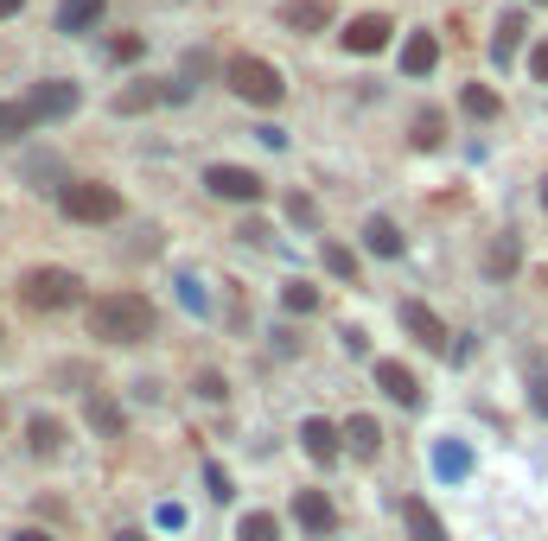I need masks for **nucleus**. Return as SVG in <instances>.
I'll return each instance as SVG.
<instances>
[{
	"label": "nucleus",
	"instance_id": "nucleus-15",
	"mask_svg": "<svg viewBox=\"0 0 548 541\" xmlns=\"http://www.w3.org/2000/svg\"><path fill=\"white\" fill-rule=\"evenodd\" d=\"M338 440H345L357 459H376V452H383V427H376L370 414H351V421L338 427Z\"/></svg>",
	"mask_w": 548,
	"mask_h": 541
},
{
	"label": "nucleus",
	"instance_id": "nucleus-29",
	"mask_svg": "<svg viewBox=\"0 0 548 541\" xmlns=\"http://www.w3.org/2000/svg\"><path fill=\"white\" fill-rule=\"evenodd\" d=\"M325 274H338V281H357V255L345 242H325Z\"/></svg>",
	"mask_w": 548,
	"mask_h": 541
},
{
	"label": "nucleus",
	"instance_id": "nucleus-3",
	"mask_svg": "<svg viewBox=\"0 0 548 541\" xmlns=\"http://www.w3.org/2000/svg\"><path fill=\"white\" fill-rule=\"evenodd\" d=\"M77 300H83V281L71 268H26L20 274V306H32V312H64Z\"/></svg>",
	"mask_w": 548,
	"mask_h": 541
},
{
	"label": "nucleus",
	"instance_id": "nucleus-31",
	"mask_svg": "<svg viewBox=\"0 0 548 541\" xmlns=\"http://www.w3.org/2000/svg\"><path fill=\"white\" fill-rule=\"evenodd\" d=\"M287 217H294V223H306V230H319V204L306 198V191H294V198H287Z\"/></svg>",
	"mask_w": 548,
	"mask_h": 541
},
{
	"label": "nucleus",
	"instance_id": "nucleus-5",
	"mask_svg": "<svg viewBox=\"0 0 548 541\" xmlns=\"http://www.w3.org/2000/svg\"><path fill=\"white\" fill-rule=\"evenodd\" d=\"M20 102H26L32 128H45V121H71L77 102H83V90H77V83H64V77H45V83H32Z\"/></svg>",
	"mask_w": 548,
	"mask_h": 541
},
{
	"label": "nucleus",
	"instance_id": "nucleus-19",
	"mask_svg": "<svg viewBox=\"0 0 548 541\" xmlns=\"http://www.w3.org/2000/svg\"><path fill=\"white\" fill-rule=\"evenodd\" d=\"M300 446L313 452L319 465H332V459H338V427H332V421H319V414H313V421H300Z\"/></svg>",
	"mask_w": 548,
	"mask_h": 541
},
{
	"label": "nucleus",
	"instance_id": "nucleus-22",
	"mask_svg": "<svg viewBox=\"0 0 548 541\" xmlns=\"http://www.w3.org/2000/svg\"><path fill=\"white\" fill-rule=\"evenodd\" d=\"M160 102H166L160 83H128V90L115 96V115H147V109H160Z\"/></svg>",
	"mask_w": 548,
	"mask_h": 541
},
{
	"label": "nucleus",
	"instance_id": "nucleus-39",
	"mask_svg": "<svg viewBox=\"0 0 548 541\" xmlns=\"http://www.w3.org/2000/svg\"><path fill=\"white\" fill-rule=\"evenodd\" d=\"M13 541H51L45 529H20V535H13Z\"/></svg>",
	"mask_w": 548,
	"mask_h": 541
},
{
	"label": "nucleus",
	"instance_id": "nucleus-8",
	"mask_svg": "<svg viewBox=\"0 0 548 541\" xmlns=\"http://www.w3.org/2000/svg\"><path fill=\"white\" fill-rule=\"evenodd\" d=\"M396 319H402V331H408L415 344H427V351H447V325H440V312H434V306L402 300V306H396Z\"/></svg>",
	"mask_w": 548,
	"mask_h": 541
},
{
	"label": "nucleus",
	"instance_id": "nucleus-36",
	"mask_svg": "<svg viewBox=\"0 0 548 541\" xmlns=\"http://www.w3.org/2000/svg\"><path fill=\"white\" fill-rule=\"evenodd\" d=\"M529 77H536V83H548V45H536V51H529Z\"/></svg>",
	"mask_w": 548,
	"mask_h": 541
},
{
	"label": "nucleus",
	"instance_id": "nucleus-40",
	"mask_svg": "<svg viewBox=\"0 0 548 541\" xmlns=\"http://www.w3.org/2000/svg\"><path fill=\"white\" fill-rule=\"evenodd\" d=\"M115 541H147V535H141V529H122V535H115Z\"/></svg>",
	"mask_w": 548,
	"mask_h": 541
},
{
	"label": "nucleus",
	"instance_id": "nucleus-25",
	"mask_svg": "<svg viewBox=\"0 0 548 541\" xmlns=\"http://www.w3.org/2000/svg\"><path fill=\"white\" fill-rule=\"evenodd\" d=\"M281 306L306 319V312H319V287H313V281H287V287H281Z\"/></svg>",
	"mask_w": 548,
	"mask_h": 541
},
{
	"label": "nucleus",
	"instance_id": "nucleus-2",
	"mask_svg": "<svg viewBox=\"0 0 548 541\" xmlns=\"http://www.w3.org/2000/svg\"><path fill=\"white\" fill-rule=\"evenodd\" d=\"M224 83L243 102H255V109H281V102H287V77L274 71L268 58H249V51H236V58L224 64Z\"/></svg>",
	"mask_w": 548,
	"mask_h": 541
},
{
	"label": "nucleus",
	"instance_id": "nucleus-30",
	"mask_svg": "<svg viewBox=\"0 0 548 541\" xmlns=\"http://www.w3.org/2000/svg\"><path fill=\"white\" fill-rule=\"evenodd\" d=\"M141 51H147V39H141V32H122V39H109V58H115V64H134Z\"/></svg>",
	"mask_w": 548,
	"mask_h": 541
},
{
	"label": "nucleus",
	"instance_id": "nucleus-27",
	"mask_svg": "<svg viewBox=\"0 0 548 541\" xmlns=\"http://www.w3.org/2000/svg\"><path fill=\"white\" fill-rule=\"evenodd\" d=\"M20 134H32L26 102H0V141H20Z\"/></svg>",
	"mask_w": 548,
	"mask_h": 541
},
{
	"label": "nucleus",
	"instance_id": "nucleus-23",
	"mask_svg": "<svg viewBox=\"0 0 548 541\" xmlns=\"http://www.w3.org/2000/svg\"><path fill=\"white\" fill-rule=\"evenodd\" d=\"M517 268H523V249H517V236H498V242L485 249V274L498 281V274H517Z\"/></svg>",
	"mask_w": 548,
	"mask_h": 541
},
{
	"label": "nucleus",
	"instance_id": "nucleus-20",
	"mask_svg": "<svg viewBox=\"0 0 548 541\" xmlns=\"http://www.w3.org/2000/svg\"><path fill=\"white\" fill-rule=\"evenodd\" d=\"M364 249L383 255V261H396V255H402V230H396L389 217H370V223H364Z\"/></svg>",
	"mask_w": 548,
	"mask_h": 541
},
{
	"label": "nucleus",
	"instance_id": "nucleus-9",
	"mask_svg": "<svg viewBox=\"0 0 548 541\" xmlns=\"http://www.w3.org/2000/svg\"><path fill=\"white\" fill-rule=\"evenodd\" d=\"M389 32H396V20H389V13H357V20L345 26V51L370 58V51H383V45H389Z\"/></svg>",
	"mask_w": 548,
	"mask_h": 541
},
{
	"label": "nucleus",
	"instance_id": "nucleus-16",
	"mask_svg": "<svg viewBox=\"0 0 548 541\" xmlns=\"http://www.w3.org/2000/svg\"><path fill=\"white\" fill-rule=\"evenodd\" d=\"M26 446L39 452V459H58V452H64V421H51V414H32V421H26Z\"/></svg>",
	"mask_w": 548,
	"mask_h": 541
},
{
	"label": "nucleus",
	"instance_id": "nucleus-1",
	"mask_svg": "<svg viewBox=\"0 0 548 541\" xmlns=\"http://www.w3.org/2000/svg\"><path fill=\"white\" fill-rule=\"evenodd\" d=\"M153 325H160V312H153L147 293H102L90 306V338L102 344H147Z\"/></svg>",
	"mask_w": 548,
	"mask_h": 541
},
{
	"label": "nucleus",
	"instance_id": "nucleus-21",
	"mask_svg": "<svg viewBox=\"0 0 548 541\" xmlns=\"http://www.w3.org/2000/svg\"><path fill=\"white\" fill-rule=\"evenodd\" d=\"M459 109H466L472 121H498V90H491V83H466V90H459Z\"/></svg>",
	"mask_w": 548,
	"mask_h": 541
},
{
	"label": "nucleus",
	"instance_id": "nucleus-33",
	"mask_svg": "<svg viewBox=\"0 0 548 541\" xmlns=\"http://www.w3.org/2000/svg\"><path fill=\"white\" fill-rule=\"evenodd\" d=\"M338 338H345V351H351V357H370V331H364V325H345Z\"/></svg>",
	"mask_w": 548,
	"mask_h": 541
},
{
	"label": "nucleus",
	"instance_id": "nucleus-12",
	"mask_svg": "<svg viewBox=\"0 0 548 541\" xmlns=\"http://www.w3.org/2000/svg\"><path fill=\"white\" fill-rule=\"evenodd\" d=\"M274 20L306 39V32H325V26H332V0H287V7L274 13Z\"/></svg>",
	"mask_w": 548,
	"mask_h": 541
},
{
	"label": "nucleus",
	"instance_id": "nucleus-7",
	"mask_svg": "<svg viewBox=\"0 0 548 541\" xmlns=\"http://www.w3.org/2000/svg\"><path fill=\"white\" fill-rule=\"evenodd\" d=\"M370 376H376V389H383L389 401H402V408H421V376L408 370V363L376 357V363H370Z\"/></svg>",
	"mask_w": 548,
	"mask_h": 541
},
{
	"label": "nucleus",
	"instance_id": "nucleus-42",
	"mask_svg": "<svg viewBox=\"0 0 548 541\" xmlns=\"http://www.w3.org/2000/svg\"><path fill=\"white\" fill-rule=\"evenodd\" d=\"M542 204H548V179H542Z\"/></svg>",
	"mask_w": 548,
	"mask_h": 541
},
{
	"label": "nucleus",
	"instance_id": "nucleus-14",
	"mask_svg": "<svg viewBox=\"0 0 548 541\" xmlns=\"http://www.w3.org/2000/svg\"><path fill=\"white\" fill-rule=\"evenodd\" d=\"M109 0H58V32H96Z\"/></svg>",
	"mask_w": 548,
	"mask_h": 541
},
{
	"label": "nucleus",
	"instance_id": "nucleus-38",
	"mask_svg": "<svg viewBox=\"0 0 548 541\" xmlns=\"http://www.w3.org/2000/svg\"><path fill=\"white\" fill-rule=\"evenodd\" d=\"M26 7V0H0V20H13V13H20Z\"/></svg>",
	"mask_w": 548,
	"mask_h": 541
},
{
	"label": "nucleus",
	"instance_id": "nucleus-26",
	"mask_svg": "<svg viewBox=\"0 0 548 541\" xmlns=\"http://www.w3.org/2000/svg\"><path fill=\"white\" fill-rule=\"evenodd\" d=\"M434 471H440V478H466V471H472V452H466V446H453V440H447V446H440V452H434Z\"/></svg>",
	"mask_w": 548,
	"mask_h": 541
},
{
	"label": "nucleus",
	"instance_id": "nucleus-24",
	"mask_svg": "<svg viewBox=\"0 0 548 541\" xmlns=\"http://www.w3.org/2000/svg\"><path fill=\"white\" fill-rule=\"evenodd\" d=\"M236 541H281V522H274L268 510H249L243 522H236Z\"/></svg>",
	"mask_w": 548,
	"mask_h": 541
},
{
	"label": "nucleus",
	"instance_id": "nucleus-11",
	"mask_svg": "<svg viewBox=\"0 0 548 541\" xmlns=\"http://www.w3.org/2000/svg\"><path fill=\"white\" fill-rule=\"evenodd\" d=\"M402 529H408V541H453L427 497H402Z\"/></svg>",
	"mask_w": 548,
	"mask_h": 541
},
{
	"label": "nucleus",
	"instance_id": "nucleus-13",
	"mask_svg": "<svg viewBox=\"0 0 548 541\" xmlns=\"http://www.w3.org/2000/svg\"><path fill=\"white\" fill-rule=\"evenodd\" d=\"M434 64H440V39H434V32H408V39H402V71L427 77Z\"/></svg>",
	"mask_w": 548,
	"mask_h": 541
},
{
	"label": "nucleus",
	"instance_id": "nucleus-6",
	"mask_svg": "<svg viewBox=\"0 0 548 541\" xmlns=\"http://www.w3.org/2000/svg\"><path fill=\"white\" fill-rule=\"evenodd\" d=\"M204 191L211 198H224V204H262L268 198V185H262V172H249V166H204Z\"/></svg>",
	"mask_w": 548,
	"mask_h": 541
},
{
	"label": "nucleus",
	"instance_id": "nucleus-28",
	"mask_svg": "<svg viewBox=\"0 0 548 541\" xmlns=\"http://www.w3.org/2000/svg\"><path fill=\"white\" fill-rule=\"evenodd\" d=\"M440 134H447V115H440V109H421V115H415V147H421V153L440 147Z\"/></svg>",
	"mask_w": 548,
	"mask_h": 541
},
{
	"label": "nucleus",
	"instance_id": "nucleus-43",
	"mask_svg": "<svg viewBox=\"0 0 548 541\" xmlns=\"http://www.w3.org/2000/svg\"><path fill=\"white\" fill-rule=\"evenodd\" d=\"M529 7H542V0H529Z\"/></svg>",
	"mask_w": 548,
	"mask_h": 541
},
{
	"label": "nucleus",
	"instance_id": "nucleus-34",
	"mask_svg": "<svg viewBox=\"0 0 548 541\" xmlns=\"http://www.w3.org/2000/svg\"><path fill=\"white\" fill-rule=\"evenodd\" d=\"M198 395H204V401H224L230 389H224V376H217V370H204V376H198Z\"/></svg>",
	"mask_w": 548,
	"mask_h": 541
},
{
	"label": "nucleus",
	"instance_id": "nucleus-37",
	"mask_svg": "<svg viewBox=\"0 0 548 541\" xmlns=\"http://www.w3.org/2000/svg\"><path fill=\"white\" fill-rule=\"evenodd\" d=\"M529 401H536V414L548 421V376H536V395H529Z\"/></svg>",
	"mask_w": 548,
	"mask_h": 541
},
{
	"label": "nucleus",
	"instance_id": "nucleus-41",
	"mask_svg": "<svg viewBox=\"0 0 548 541\" xmlns=\"http://www.w3.org/2000/svg\"><path fill=\"white\" fill-rule=\"evenodd\" d=\"M0 427H7V401H0Z\"/></svg>",
	"mask_w": 548,
	"mask_h": 541
},
{
	"label": "nucleus",
	"instance_id": "nucleus-32",
	"mask_svg": "<svg viewBox=\"0 0 548 541\" xmlns=\"http://www.w3.org/2000/svg\"><path fill=\"white\" fill-rule=\"evenodd\" d=\"M204 484H211L217 503H230V471H224V465H204Z\"/></svg>",
	"mask_w": 548,
	"mask_h": 541
},
{
	"label": "nucleus",
	"instance_id": "nucleus-18",
	"mask_svg": "<svg viewBox=\"0 0 548 541\" xmlns=\"http://www.w3.org/2000/svg\"><path fill=\"white\" fill-rule=\"evenodd\" d=\"M523 39H529V13H504V20H498V39H491V58L510 64V58L523 51Z\"/></svg>",
	"mask_w": 548,
	"mask_h": 541
},
{
	"label": "nucleus",
	"instance_id": "nucleus-10",
	"mask_svg": "<svg viewBox=\"0 0 548 541\" xmlns=\"http://www.w3.org/2000/svg\"><path fill=\"white\" fill-rule=\"evenodd\" d=\"M294 522L306 535H338V510L325 491H294Z\"/></svg>",
	"mask_w": 548,
	"mask_h": 541
},
{
	"label": "nucleus",
	"instance_id": "nucleus-35",
	"mask_svg": "<svg viewBox=\"0 0 548 541\" xmlns=\"http://www.w3.org/2000/svg\"><path fill=\"white\" fill-rule=\"evenodd\" d=\"M236 236H243V242H274V230H268L262 217H249V223H243V230H236Z\"/></svg>",
	"mask_w": 548,
	"mask_h": 541
},
{
	"label": "nucleus",
	"instance_id": "nucleus-4",
	"mask_svg": "<svg viewBox=\"0 0 548 541\" xmlns=\"http://www.w3.org/2000/svg\"><path fill=\"white\" fill-rule=\"evenodd\" d=\"M58 204H64V217H71V223H90V230L122 217V191L102 185V179H71V185L58 191Z\"/></svg>",
	"mask_w": 548,
	"mask_h": 541
},
{
	"label": "nucleus",
	"instance_id": "nucleus-17",
	"mask_svg": "<svg viewBox=\"0 0 548 541\" xmlns=\"http://www.w3.org/2000/svg\"><path fill=\"white\" fill-rule=\"evenodd\" d=\"M83 421H90V433H102V440H122V408H115V401L109 395H90V401H83Z\"/></svg>",
	"mask_w": 548,
	"mask_h": 541
}]
</instances>
